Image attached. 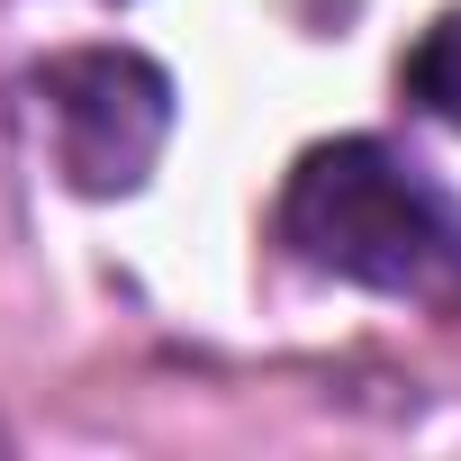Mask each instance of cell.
I'll return each mask as SVG.
<instances>
[{
    "label": "cell",
    "instance_id": "obj_1",
    "mask_svg": "<svg viewBox=\"0 0 461 461\" xmlns=\"http://www.w3.org/2000/svg\"><path fill=\"white\" fill-rule=\"evenodd\" d=\"M272 226L308 272L461 317V199L407 154H389L380 136L308 145Z\"/></svg>",
    "mask_w": 461,
    "mask_h": 461
},
{
    "label": "cell",
    "instance_id": "obj_2",
    "mask_svg": "<svg viewBox=\"0 0 461 461\" xmlns=\"http://www.w3.org/2000/svg\"><path fill=\"white\" fill-rule=\"evenodd\" d=\"M28 91H37L55 172L91 199L136 190L172 136V82H163V64H145L127 46H73V55L37 64Z\"/></svg>",
    "mask_w": 461,
    "mask_h": 461
},
{
    "label": "cell",
    "instance_id": "obj_3",
    "mask_svg": "<svg viewBox=\"0 0 461 461\" xmlns=\"http://www.w3.org/2000/svg\"><path fill=\"white\" fill-rule=\"evenodd\" d=\"M407 100H416L425 118L461 127V10H443V19L416 37V55H407Z\"/></svg>",
    "mask_w": 461,
    "mask_h": 461
}]
</instances>
